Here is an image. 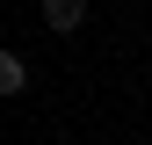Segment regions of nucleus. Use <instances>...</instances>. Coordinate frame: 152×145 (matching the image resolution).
Wrapping results in <instances>:
<instances>
[{"label": "nucleus", "instance_id": "obj_2", "mask_svg": "<svg viewBox=\"0 0 152 145\" xmlns=\"http://www.w3.org/2000/svg\"><path fill=\"white\" fill-rule=\"evenodd\" d=\"M29 87V65H22V51H0V102L7 94H22Z\"/></svg>", "mask_w": 152, "mask_h": 145}, {"label": "nucleus", "instance_id": "obj_1", "mask_svg": "<svg viewBox=\"0 0 152 145\" xmlns=\"http://www.w3.org/2000/svg\"><path fill=\"white\" fill-rule=\"evenodd\" d=\"M80 22H87V0H44V29L65 36V29H80Z\"/></svg>", "mask_w": 152, "mask_h": 145}]
</instances>
